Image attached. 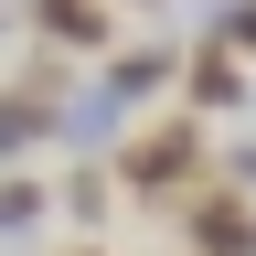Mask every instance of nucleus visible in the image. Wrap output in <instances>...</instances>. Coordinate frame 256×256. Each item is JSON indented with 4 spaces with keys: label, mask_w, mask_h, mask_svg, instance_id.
Masks as SVG:
<instances>
[{
    "label": "nucleus",
    "mask_w": 256,
    "mask_h": 256,
    "mask_svg": "<svg viewBox=\"0 0 256 256\" xmlns=\"http://www.w3.org/2000/svg\"><path fill=\"white\" fill-rule=\"evenodd\" d=\"M43 224V182H0V235H32Z\"/></svg>",
    "instance_id": "obj_6"
},
{
    "label": "nucleus",
    "mask_w": 256,
    "mask_h": 256,
    "mask_svg": "<svg viewBox=\"0 0 256 256\" xmlns=\"http://www.w3.org/2000/svg\"><path fill=\"white\" fill-rule=\"evenodd\" d=\"M182 235H192V256H256V203H246V182L192 192V203H182Z\"/></svg>",
    "instance_id": "obj_2"
},
{
    "label": "nucleus",
    "mask_w": 256,
    "mask_h": 256,
    "mask_svg": "<svg viewBox=\"0 0 256 256\" xmlns=\"http://www.w3.org/2000/svg\"><path fill=\"white\" fill-rule=\"evenodd\" d=\"M182 86H192V107H246V86H256V75H246V54H235V43L214 32V43L182 64Z\"/></svg>",
    "instance_id": "obj_4"
},
{
    "label": "nucleus",
    "mask_w": 256,
    "mask_h": 256,
    "mask_svg": "<svg viewBox=\"0 0 256 256\" xmlns=\"http://www.w3.org/2000/svg\"><path fill=\"white\" fill-rule=\"evenodd\" d=\"M107 203H118V171H75V182H64V214H86V224H96Z\"/></svg>",
    "instance_id": "obj_7"
},
{
    "label": "nucleus",
    "mask_w": 256,
    "mask_h": 256,
    "mask_svg": "<svg viewBox=\"0 0 256 256\" xmlns=\"http://www.w3.org/2000/svg\"><path fill=\"white\" fill-rule=\"evenodd\" d=\"M32 32H43L54 54H107V43H118L107 0H32Z\"/></svg>",
    "instance_id": "obj_3"
},
{
    "label": "nucleus",
    "mask_w": 256,
    "mask_h": 256,
    "mask_svg": "<svg viewBox=\"0 0 256 256\" xmlns=\"http://www.w3.org/2000/svg\"><path fill=\"white\" fill-rule=\"evenodd\" d=\"M75 256H96V246H75Z\"/></svg>",
    "instance_id": "obj_9"
},
{
    "label": "nucleus",
    "mask_w": 256,
    "mask_h": 256,
    "mask_svg": "<svg viewBox=\"0 0 256 256\" xmlns=\"http://www.w3.org/2000/svg\"><path fill=\"white\" fill-rule=\"evenodd\" d=\"M192 171H203V128L192 118H160V128H139L118 150V192H139V203H182Z\"/></svg>",
    "instance_id": "obj_1"
},
{
    "label": "nucleus",
    "mask_w": 256,
    "mask_h": 256,
    "mask_svg": "<svg viewBox=\"0 0 256 256\" xmlns=\"http://www.w3.org/2000/svg\"><path fill=\"white\" fill-rule=\"evenodd\" d=\"M171 75H182L171 43H128V54L107 64V96H118V107H150V96H171Z\"/></svg>",
    "instance_id": "obj_5"
},
{
    "label": "nucleus",
    "mask_w": 256,
    "mask_h": 256,
    "mask_svg": "<svg viewBox=\"0 0 256 256\" xmlns=\"http://www.w3.org/2000/svg\"><path fill=\"white\" fill-rule=\"evenodd\" d=\"M224 43H235V54H256V0H235V11H224Z\"/></svg>",
    "instance_id": "obj_8"
}]
</instances>
